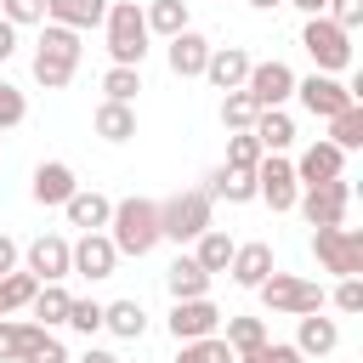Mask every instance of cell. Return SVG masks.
Listing matches in <instances>:
<instances>
[{
    "label": "cell",
    "mask_w": 363,
    "mask_h": 363,
    "mask_svg": "<svg viewBox=\"0 0 363 363\" xmlns=\"http://www.w3.org/2000/svg\"><path fill=\"white\" fill-rule=\"evenodd\" d=\"M108 238H113V250L119 255H153L164 238H159V204L153 199H119L113 204V216H108Z\"/></svg>",
    "instance_id": "1"
},
{
    "label": "cell",
    "mask_w": 363,
    "mask_h": 363,
    "mask_svg": "<svg viewBox=\"0 0 363 363\" xmlns=\"http://www.w3.org/2000/svg\"><path fill=\"white\" fill-rule=\"evenodd\" d=\"M40 28H45V34H40V45H34V79H40L45 91H62V85L74 79L85 45H79V34L62 28V23H40Z\"/></svg>",
    "instance_id": "2"
},
{
    "label": "cell",
    "mask_w": 363,
    "mask_h": 363,
    "mask_svg": "<svg viewBox=\"0 0 363 363\" xmlns=\"http://www.w3.org/2000/svg\"><path fill=\"white\" fill-rule=\"evenodd\" d=\"M255 295H261V306L267 312H278V318H301V312H323V284L318 278H301V272H267L261 284H255Z\"/></svg>",
    "instance_id": "3"
},
{
    "label": "cell",
    "mask_w": 363,
    "mask_h": 363,
    "mask_svg": "<svg viewBox=\"0 0 363 363\" xmlns=\"http://www.w3.org/2000/svg\"><path fill=\"white\" fill-rule=\"evenodd\" d=\"M102 34H108V57H113V62L142 68V57H147V17H142L136 0H108Z\"/></svg>",
    "instance_id": "4"
},
{
    "label": "cell",
    "mask_w": 363,
    "mask_h": 363,
    "mask_svg": "<svg viewBox=\"0 0 363 363\" xmlns=\"http://www.w3.org/2000/svg\"><path fill=\"white\" fill-rule=\"evenodd\" d=\"M210 210H216V199H210L204 187L170 193V199L159 204V238H170V244H193V238L210 227Z\"/></svg>",
    "instance_id": "5"
},
{
    "label": "cell",
    "mask_w": 363,
    "mask_h": 363,
    "mask_svg": "<svg viewBox=\"0 0 363 363\" xmlns=\"http://www.w3.org/2000/svg\"><path fill=\"white\" fill-rule=\"evenodd\" d=\"M312 255L335 278H363V233L357 227H312Z\"/></svg>",
    "instance_id": "6"
},
{
    "label": "cell",
    "mask_w": 363,
    "mask_h": 363,
    "mask_svg": "<svg viewBox=\"0 0 363 363\" xmlns=\"http://www.w3.org/2000/svg\"><path fill=\"white\" fill-rule=\"evenodd\" d=\"M301 45H306V57L318 62V74H340V68H352V34H346L335 17H306Z\"/></svg>",
    "instance_id": "7"
},
{
    "label": "cell",
    "mask_w": 363,
    "mask_h": 363,
    "mask_svg": "<svg viewBox=\"0 0 363 363\" xmlns=\"http://www.w3.org/2000/svg\"><path fill=\"white\" fill-rule=\"evenodd\" d=\"M295 210H301L312 227H340L346 210H352V182H346V176H335V182H312V187H301Z\"/></svg>",
    "instance_id": "8"
},
{
    "label": "cell",
    "mask_w": 363,
    "mask_h": 363,
    "mask_svg": "<svg viewBox=\"0 0 363 363\" xmlns=\"http://www.w3.org/2000/svg\"><path fill=\"white\" fill-rule=\"evenodd\" d=\"M357 91H363V85H346V79H335V74H306V79H295V96H301V108H306L312 119H335L340 108L357 102Z\"/></svg>",
    "instance_id": "9"
},
{
    "label": "cell",
    "mask_w": 363,
    "mask_h": 363,
    "mask_svg": "<svg viewBox=\"0 0 363 363\" xmlns=\"http://www.w3.org/2000/svg\"><path fill=\"white\" fill-rule=\"evenodd\" d=\"M255 199H261V204H272L278 216H284V210H295L301 182H295V164H289L284 153H261V159H255Z\"/></svg>",
    "instance_id": "10"
},
{
    "label": "cell",
    "mask_w": 363,
    "mask_h": 363,
    "mask_svg": "<svg viewBox=\"0 0 363 363\" xmlns=\"http://www.w3.org/2000/svg\"><path fill=\"white\" fill-rule=\"evenodd\" d=\"M244 91H250V102L255 108H284L289 96H295V68L289 62H250V74H244Z\"/></svg>",
    "instance_id": "11"
},
{
    "label": "cell",
    "mask_w": 363,
    "mask_h": 363,
    "mask_svg": "<svg viewBox=\"0 0 363 363\" xmlns=\"http://www.w3.org/2000/svg\"><path fill=\"white\" fill-rule=\"evenodd\" d=\"M113 267H119V250H113V238L108 233H79L74 244H68V272H79V278H113Z\"/></svg>",
    "instance_id": "12"
},
{
    "label": "cell",
    "mask_w": 363,
    "mask_h": 363,
    "mask_svg": "<svg viewBox=\"0 0 363 363\" xmlns=\"http://www.w3.org/2000/svg\"><path fill=\"white\" fill-rule=\"evenodd\" d=\"M164 329H170L176 340H199V335H216V329H221V306H216L210 295H193V301H170V318H164Z\"/></svg>",
    "instance_id": "13"
},
{
    "label": "cell",
    "mask_w": 363,
    "mask_h": 363,
    "mask_svg": "<svg viewBox=\"0 0 363 363\" xmlns=\"http://www.w3.org/2000/svg\"><path fill=\"white\" fill-rule=\"evenodd\" d=\"M74 187H79V176H74V164H62V159H40V164H34V182H28V193H34V204H45V210H62Z\"/></svg>",
    "instance_id": "14"
},
{
    "label": "cell",
    "mask_w": 363,
    "mask_h": 363,
    "mask_svg": "<svg viewBox=\"0 0 363 363\" xmlns=\"http://www.w3.org/2000/svg\"><path fill=\"white\" fill-rule=\"evenodd\" d=\"M23 261H28V272H34L40 284H62V278H74V272H68V238H62V233H40V238L23 250Z\"/></svg>",
    "instance_id": "15"
},
{
    "label": "cell",
    "mask_w": 363,
    "mask_h": 363,
    "mask_svg": "<svg viewBox=\"0 0 363 363\" xmlns=\"http://www.w3.org/2000/svg\"><path fill=\"white\" fill-rule=\"evenodd\" d=\"M204 57H210V40H204L199 28H182V34L164 40V62H170L176 79H199V74H204Z\"/></svg>",
    "instance_id": "16"
},
{
    "label": "cell",
    "mask_w": 363,
    "mask_h": 363,
    "mask_svg": "<svg viewBox=\"0 0 363 363\" xmlns=\"http://www.w3.org/2000/svg\"><path fill=\"white\" fill-rule=\"evenodd\" d=\"M244 74H250V51L244 45H210L199 79H210L216 91H244Z\"/></svg>",
    "instance_id": "17"
},
{
    "label": "cell",
    "mask_w": 363,
    "mask_h": 363,
    "mask_svg": "<svg viewBox=\"0 0 363 363\" xmlns=\"http://www.w3.org/2000/svg\"><path fill=\"white\" fill-rule=\"evenodd\" d=\"M295 164V182L301 187H312V182H335V176H346V153L335 147V142H312L301 159H289Z\"/></svg>",
    "instance_id": "18"
},
{
    "label": "cell",
    "mask_w": 363,
    "mask_h": 363,
    "mask_svg": "<svg viewBox=\"0 0 363 363\" xmlns=\"http://www.w3.org/2000/svg\"><path fill=\"white\" fill-rule=\"evenodd\" d=\"M340 346V323L323 318V312H301L295 318V352L301 357H329Z\"/></svg>",
    "instance_id": "19"
},
{
    "label": "cell",
    "mask_w": 363,
    "mask_h": 363,
    "mask_svg": "<svg viewBox=\"0 0 363 363\" xmlns=\"http://www.w3.org/2000/svg\"><path fill=\"white\" fill-rule=\"evenodd\" d=\"M278 261H272V244H261V238H250V244H233V261H227V272H233V284L238 289H255L267 272H272Z\"/></svg>",
    "instance_id": "20"
},
{
    "label": "cell",
    "mask_w": 363,
    "mask_h": 363,
    "mask_svg": "<svg viewBox=\"0 0 363 363\" xmlns=\"http://www.w3.org/2000/svg\"><path fill=\"white\" fill-rule=\"evenodd\" d=\"M62 216H68V227H79V233H102L108 216H113V199H102V193H91V187H74L68 204H62Z\"/></svg>",
    "instance_id": "21"
},
{
    "label": "cell",
    "mask_w": 363,
    "mask_h": 363,
    "mask_svg": "<svg viewBox=\"0 0 363 363\" xmlns=\"http://www.w3.org/2000/svg\"><path fill=\"white\" fill-rule=\"evenodd\" d=\"M102 17H108V0H45V23H62L74 34L102 28Z\"/></svg>",
    "instance_id": "22"
},
{
    "label": "cell",
    "mask_w": 363,
    "mask_h": 363,
    "mask_svg": "<svg viewBox=\"0 0 363 363\" xmlns=\"http://www.w3.org/2000/svg\"><path fill=\"white\" fill-rule=\"evenodd\" d=\"M250 136L261 142V153H289L295 147V119L284 108H261L255 125H250Z\"/></svg>",
    "instance_id": "23"
},
{
    "label": "cell",
    "mask_w": 363,
    "mask_h": 363,
    "mask_svg": "<svg viewBox=\"0 0 363 363\" xmlns=\"http://www.w3.org/2000/svg\"><path fill=\"white\" fill-rule=\"evenodd\" d=\"M204 193H210V199H227V204H255V170L221 164V170L204 176Z\"/></svg>",
    "instance_id": "24"
},
{
    "label": "cell",
    "mask_w": 363,
    "mask_h": 363,
    "mask_svg": "<svg viewBox=\"0 0 363 363\" xmlns=\"http://www.w3.org/2000/svg\"><path fill=\"white\" fill-rule=\"evenodd\" d=\"M164 289H170V301H193V295H210V272H204L193 255H176V261L164 267Z\"/></svg>",
    "instance_id": "25"
},
{
    "label": "cell",
    "mask_w": 363,
    "mask_h": 363,
    "mask_svg": "<svg viewBox=\"0 0 363 363\" xmlns=\"http://www.w3.org/2000/svg\"><path fill=\"white\" fill-rule=\"evenodd\" d=\"M91 125H96V136H102V142H113V147H119V142H130V136H136V108H130V102H108V96H102V108H96V119H91Z\"/></svg>",
    "instance_id": "26"
},
{
    "label": "cell",
    "mask_w": 363,
    "mask_h": 363,
    "mask_svg": "<svg viewBox=\"0 0 363 363\" xmlns=\"http://www.w3.org/2000/svg\"><path fill=\"white\" fill-rule=\"evenodd\" d=\"M102 329L119 335V340H142V335H147V312H142V301H108V306H102Z\"/></svg>",
    "instance_id": "27"
},
{
    "label": "cell",
    "mask_w": 363,
    "mask_h": 363,
    "mask_svg": "<svg viewBox=\"0 0 363 363\" xmlns=\"http://www.w3.org/2000/svg\"><path fill=\"white\" fill-rule=\"evenodd\" d=\"M40 335H45V329H40L34 318H11V312H6V318H0V363H23V352H28Z\"/></svg>",
    "instance_id": "28"
},
{
    "label": "cell",
    "mask_w": 363,
    "mask_h": 363,
    "mask_svg": "<svg viewBox=\"0 0 363 363\" xmlns=\"http://www.w3.org/2000/svg\"><path fill=\"white\" fill-rule=\"evenodd\" d=\"M193 261L216 278V272H227V261H233V238L221 233V227H204L199 238H193Z\"/></svg>",
    "instance_id": "29"
},
{
    "label": "cell",
    "mask_w": 363,
    "mask_h": 363,
    "mask_svg": "<svg viewBox=\"0 0 363 363\" xmlns=\"http://www.w3.org/2000/svg\"><path fill=\"white\" fill-rule=\"evenodd\" d=\"M68 301H74V295H68L62 284H40L34 301H28V318H34L40 329H57V323L68 318Z\"/></svg>",
    "instance_id": "30"
},
{
    "label": "cell",
    "mask_w": 363,
    "mask_h": 363,
    "mask_svg": "<svg viewBox=\"0 0 363 363\" xmlns=\"http://www.w3.org/2000/svg\"><path fill=\"white\" fill-rule=\"evenodd\" d=\"M227 346H233V363L244 357V352H255V346H267L272 335H267V318H244V312H233L227 318V335H221Z\"/></svg>",
    "instance_id": "31"
},
{
    "label": "cell",
    "mask_w": 363,
    "mask_h": 363,
    "mask_svg": "<svg viewBox=\"0 0 363 363\" xmlns=\"http://www.w3.org/2000/svg\"><path fill=\"white\" fill-rule=\"evenodd\" d=\"M323 142H335L340 153H357V147H363V102L340 108V113L329 119V136H323Z\"/></svg>",
    "instance_id": "32"
},
{
    "label": "cell",
    "mask_w": 363,
    "mask_h": 363,
    "mask_svg": "<svg viewBox=\"0 0 363 363\" xmlns=\"http://www.w3.org/2000/svg\"><path fill=\"white\" fill-rule=\"evenodd\" d=\"M142 17H147V34H182L187 28V0H153V6H142Z\"/></svg>",
    "instance_id": "33"
},
{
    "label": "cell",
    "mask_w": 363,
    "mask_h": 363,
    "mask_svg": "<svg viewBox=\"0 0 363 363\" xmlns=\"http://www.w3.org/2000/svg\"><path fill=\"white\" fill-rule=\"evenodd\" d=\"M34 289H40V278H34L28 267H23V272L11 267V272L0 278V312H28V301H34Z\"/></svg>",
    "instance_id": "34"
},
{
    "label": "cell",
    "mask_w": 363,
    "mask_h": 363,
    "mask_svg": "<svg viewBox=\"0 0 363 363\" xmlns=\"http://www.w3.org/2000/svg\"><path fill=\"white\" fill-rule=\"evenodd\" d=\"M176 363H233V346L221 335H199V340H176Z\"/></svg>",
    "instance_id": "35"
},
{
    "label": "cell",
    "mask_w": 363,
    "mask_h": 363,
    "mask_svg": "<svg viewBox=\"0 0 363 363\" xmlns=\"http://www.w3.org/2000/svg\"><path fill=\"white\" fill-rule=\"evenodd\" d=\"M136 91H142V68L113 62V68L102 74V96H108V102H136Z\"/></svg>",
    "instance_id": "36"
},
{
    "label": "cell",
    "mask_w": 363,
    "mask_h": 363,
    "mask_svg": "<svg viewBox=\"0 0 363 363\" xmlns=\"http://www.w3.org/2000/svg\"><path fill=\"white\" fill-rule=\"evenodd\" d=\"M255 102H250V91H221V125L227 130H250L255 125Z\"/></svg>",
    "instance_id": "37"
},
{
    "label": "cell",
    "mask_w": 363,
    "mask_h": 363,
    "mask_svg": "<svg viewBox=\"0 0 363 363\" xmlns=\"http://www.w3.org/2000/svg\"><path fill=\"white\" fill-rule=\"evenodd\" d=\"M62 323H68L74 335H85V340H91V335L102 329V301H91V295L79 301V295H74V301H68V318H62Z\"/></svg>",
    "instance_id": "38"
},
{
    "label": "cell",
    "mask_w": 363,
    "mask_h": 363,
    "mask_svg": "<svg viewBox=\"0 0 363 363\" xmlns=\"http://www.w3.org/2000/svg\"><path fill=\"white\" fill-rule=\"evenodd\" d=\"M23 119H28V96H23V91L0 74V130H17Z\"/></svg>",
    "instance_id": "39"
},
{
    "label": "cell",
    "mask_w": 363,
    "mask_h": 363,
    "mask_svg": "<svg viewBox=\"0 0 363 363\" xmlns=\"http://www.w3.org/2000/svg\"><path fill=\"white\" fill-rule=\"evenodd\" d=\"M255 159H261V142H255L250 130H233V136H227V164H233V170H255Z\"/></svg>",
    "instance_id": "40"
},
{
    "label": "cell",
    "mask_w": 363,
    "mask_h": 363,
    "mask_svg": "<svg viewBox=\"0 0 363 363\" xmlns=\"http://www.w3.org/2000/svg\"><path fill=\"white\" fill-rule=\"evenodd\" d=\"M0 17L11 28H28V23H45V0H0Z\"/></svg>",
    "instance_id": "41"
},
{
    "label": "cell",
    "mask_w": 363,
    "mask_h": 363,
    "mask_svg": "<svg viewBox=\"0 0 363 363\" xmlns=\"http://www.w3.org/2000/svg\"><path fill=\"white\" fill-rule=\"evenodd\" d=\"M23 363H68V346H62V340L45 329V335H40V340L23 352Z\"/></svg>",
    "instance_id": "42"
},
{
    "label": "cell",
    "mask_w": 363,
    "mask_h": 363,
    "mask_svg": "<svg viewBox=\"0 0 363 363\" xmlns=\"http://www.w3.org/2000/svg\"><path fill=\"white\" fill-rule=\"evenodd\" d=\"M238 363H306L295 346H284V340H267V346H255V352H244Z\"/></svg>",
    "instance_id": "43"
},
{
    "label": "cell",
    "mask_w": 363,
    "mask_h": 363,
    "mask_svg": "<svg viewBox=\"0 0 363 363\" xmlns=\"http://www.w3.org/2000/svg\"><path fill=\"white\" fill-rule=\"evenodd\" d=\"M329 301H335V312H346V318H352V312H363V278H340Z\"/></svg>",
    "instance_id": "44"
},
{
    "label": "cell",
    "mask_w": 363,
    "mask_h": 363,
    "mask_svg": "<svg viewBox=\"0 0 363 363\" xmlns=\"http://www.w3.org/2000/svg\"><path fill=\"white\" fill-rule=\"evenodd\" d=\"M323 17H335V23L352 34V28L363 23V0H329V6H323Z\"/></svg>",
    "instance_id": "45"
},
{
    "label": "cell",
    "mask_w": 363,
    "mask_h": 363,
    "mask_svg": "<svg viewBox=\"0 0 363 363\" xmlns=\"http://www.w3.org/2000/svg\"><path fill=\"white\" fill-rule=\"evenodd\" d=\"M17 255H23V250H17V238H11V233H0V278L17 267Z\"/></svg>",
    "instance_id": "46"
},
{
    "label": "cell",
    "mask_w": 363,
    "mask_h": 363,
    "mask_svg": "<svg viewBox=\"0 0 363 363\" xmlns=\"http://www.w3.org/2000/svg\"><path fill=\"white\" fill-rule=\"evenodd\" d=\"M11 51H17V28H11L6 17H0V68L11 62Z\"/></svg>",
    "instance_id": "47"
},
{
    "label": "cell",
    "mask_w": 363,
    "mask_h": 363,
    "mask_svg": "<svg viewBox=\"0 0 363 363\" xmlns=\"http://www.w3.org/2000/svg\"><path fill=\"white\" fill-rule=\"evenodd\" d=\"M74 363H119V357H113V352H102V346H85Z\"/></svg>",
    "instance_id": "48"
},
{
    "label": "cell",
    "mask_w": 363,
    "mask_h": 363,
    "mask_svg": "<svg viewBox=\"0 0 363 363\" xmlns=\"http://www.w3.org/2000/svg\"><path fill=\"white\" fill-rule=\"evenodd\" d=\"M284 6H301L306 17H323V6H329V0H284Z\"/></svg>",
    "instance_id": "49"
},
{
    "label": "cell",
    "mask_w": 363,
    "mask_h": 363,
    "mask_svg": "<svg viewBox=\"0 0 363 363\" xmlns=\"http://www.w3.org/2000/svg\"><path fill=\"white\" fill-rule=\"evenodd\" d=\"M250 6H255V11H272V6H284V0H250Z\"/></svg>",
    "instance_id": "50"
},
{
    "label": "cell",
    "mask_w": 363,
    "mask_h": 363,
    "mask_svg": "<svg viewBox=\"0 0 363 363\" xmlns=\"http://www.w3.org/2000/svg\"><path fill=\"white\" fill-rule=\"evenodd\" d=\"M0 318H6V312H0Z\"/></svg>",
    "instance_id": "51"
}]
</instances>
